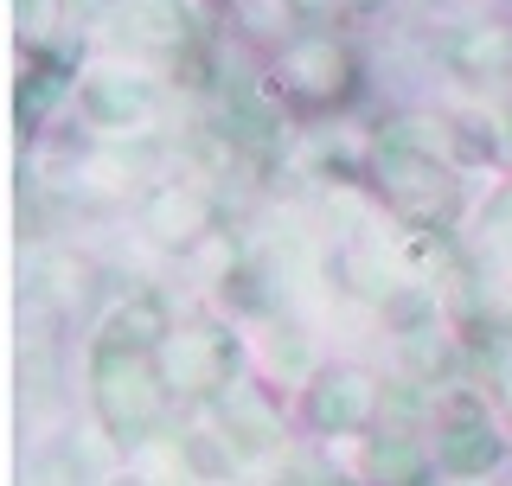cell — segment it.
<instances>
[{"instance_id": "1", "label": "cell", "mask_w": 512, "mask_h": 486, "mask_svg": "<svg viewBox=\"0 0 512 486\" xmlns=\"http://www.w3.org/2000/svg\"><path fill=\"white\" fill-rule=\"evenodd\" d=\"M96 410L103 423L122 435V442H141L154 429V410H160V384L141 371V359L128 352H96Z\"/></svg>"}, {"instance_id": "2", "label": "cell", "mask_w": 512, "mask_h": 486, "mask_svg": "<svg viewBox=\"0 0 512 486\" xmlns=\"http://www.w3.org/2000/svg\"><path fill=\"white\" fill-rule=\"evenodd\" d=\"M231 339L224 333H205V327H180L160 339V371H167L180 391H212L224 384V371H231Z\"/></svg>"}, {"instance_id": "3", "label": "cell", "mask_w": 512, "mask_h": 486, "mask_svg": "<svg viewBox=\"0 0 512 486\" xmlns=\"http://www.w3.org/2000/svg\"><path fill=\"white\" fill-rule=\"evenodd\" d=\"M365 410H372V391H365V378H352V371H333V378H320L314 391H308V423L320 435L359 429Z\"/></svg>"}, {"instance_id": "4", "label": "cell", "mask_w": 512, "mask_h": 486, "mask_svg": "<svg viewBox=\"0 0 512 486\" xmlns=\"http://www.w3.org/2000/svg\"><path fill=\"white\" fill-rule=\"evenodd\" d=\"M84 109H90L103 128H135V122L154 109V90L141 84V77L103 71V77H90V84H84Z\"/></svg>"}, {"instance_id": "5", "label": "cell", "mask_w": 512, "mask_h": 486, "mask_svg": "<svg viewBox=\"0 0 512 486\" xmlns=\"http://www.w3.org/2000/svg\"><path fill=\"white\" fill-rule=\"evenodd\" d=\"M506 455V442L493 435L487 423H468V429H448V442H442V461H448V474H461V480H480V474H493Z\"/></svg>"}, {"instance_id": "6", "label": "cell", "mask_w": 512, "mask_h": 486, "mask_svg": "<svg viewBox=\"0 0 512 486\" xmlns=\"http://www.w3.org/2000/svg\"><path fill=\"white\" fill-rule=\"evenodd\" d=\"M218 435L231 442V455H256V448H269L276 442V423H269V410L256 397H224V410H218Z\"/></svg>"}, {"instance_id": "7", "label": "cell", "mask_w": 512, "mask_h": 486, "mask_svg": "<svg viewBox=\"0 0 512 486\" xmlns=\"http://www.w3.org/2000/svg\"><path fill=\"white\" fill-rule=\"evenodd\" d=\"M372 474L378 480H410L416 474V448L404 442V435H378V442H372Z\"/></svg>"}, {"instance_id": "8", "label": "cell", "mask_w": 512, "mask_h": 486, "mask_svg": "<svg viewBox=\"0 0 512 486\" xmlns=\"http://www.w3.org/2000/svg\"><path fill=\"white\" fill-rule=\"evenodd\" d=\"M269 359H276V371H301V365H308V346H301L288 327H276V333H269Z\"/></svg>"}]
</instances>
